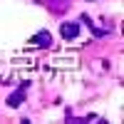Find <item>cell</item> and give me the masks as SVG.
I'll return each instance as SVG.
<instances>
[{
    "label": "cell",
    "instance_id": "3957f363",
    "mask_svg": "<svg viewBox=\"0 0 124 124\" xmlns=\"http://www.w3.org/2000/svg\"><path fill=\"white\" fill-rule=\"evenodd\" d=\"M20 102H23V92H17V94H10L8 104H10V107H20Z\"/></svg>",
    "mask_w": 124,
    "mask_h": 124
},
{
    "label": "cell",
    "instance_id": "7a4b0ae2",
    "mask_svg": "<svg viewBox=\"0 0 124 124\" xmlns=\"http://www.w3.org/2000/svg\"><path fill=\"white\" fill-rule=\"evenodd\" d=\"M30 42H32V45H40V47H47L50 42H52V37H50L47 30H42V32H37L32 40H30Z\"/></svg>",
    "mask_w": 124,
    "mask_h": 124
},
{
    "label": "cell",
    "instance_id": "6da1fadb",
    "mask_svg": "<svg viewBox=\"0 0 124 124\" xmlns=\"http://www.w3.org/2000/svg\"><path fill=\"white\" fill-rule=\"evenodd\" d=\"M60 35L65 37V40H75V37L79 35V25H77V23H62Z\"/></svg>",
    "mask_w": 124,
    "mask_h": 124
}]
</instances>
